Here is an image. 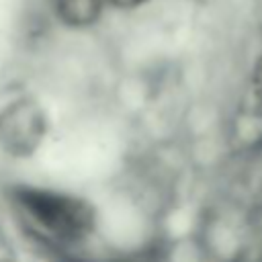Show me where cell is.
<instances>
[{
	"label": "cell",
	"mask_w": 262,
	"mask_h": 262,
	"mask_svg": "<svg viewBox=\"0 0 262 262\" xmlns=\"http://www.w3.org/2000/svg\"><path fill=\"white\" fill-rule=\"evenodd\" d=\"M12 201L35 227L57 242H82L96 227L94 207L78 194L16 184L12 186Z\"/></svg>",
	"instance_id": "obj_1"
},
{
	"label": "cell",
	"mask_w": 262,
	"mask_h": 262,
	"mask_svg": "<svg viewBox=\"0 0 262 262\" xmlns=\"http://www.w3.org/2000/svg\"><path fill=\"white\" fill-rule=\"evenodd\" d=\"M47 135V117L33 98H18L0 111V149L25 158L37 151Z\"/></svg>",
	"instance_id": "obj_2"
},
{
	"label": "cell",
	"mask_w": 262,
	"mask_h": 262,
	"mask_svg": "<svg viewBox=\"0 0 262 262\" xmlns=\"http://www.w3.org/2000/svg\"><path fill=\"white\" fill-rule=\"evenodd\" d=\"M55 12L70 29L92 27L102 12V0H53Z\"/></svg>",
	"instance_id": "obj_3"
},
{
	"label": "cell",
	"mask_w": 262,
	"mask_h": 262,
	"mask_svg": "<svg viewBox=\"0 0 262 262\" xmlns=\"http://www.w3.org/2000/svg\"><path fill=\"white\" fill-rule=\"evenodd\" d=\"M252 94L262 104V51L254 63V70H252Z\"/></svg>",
	"instance_id": "obj_4"
},
{
	"label": "cell",
	"mask_w": 262,
	"mask_h": 262,
	"mask_svg": "<svg viewBox=\"0 0 262 262\" xmlns=\"http://www.w3.org/2000/svg\"><path fill=\"white\" fill-rule=\"evenodd\" d=\"M106 2L121 10H133V8H139L141 4H145L147 0H106Z\"/></svg>",
	"instance_id": "obj_5"
},
{
	"label": "cell",
	"mask_w": 262,
	"mask_h": 262,
	"mask_svg": "<svg viewBox=\"0 0 262 262\" xmlns=\"http://www.w3.org/2000/svg\"><path fill=\"white\" fill-rule=\"evenodd\" d=\"M68 262H88V260H68Z\"/></svg>",
	"instance_id": "obj_6"
},
{
	"label": "cell",
	"mask_w": 262,
	"mask_h": 262,
	"mask_svg": "<svg viewBox=\"0 0 262 262\" xmlns=\"http://www.w3.org/2000/svg\"><path fill=\"white\" fill-rule=\"evenodd\" d=\"M0 262H12V260H0Z\"/></svg>",
	"instance_id": "obj_7"
}]
</instances>
